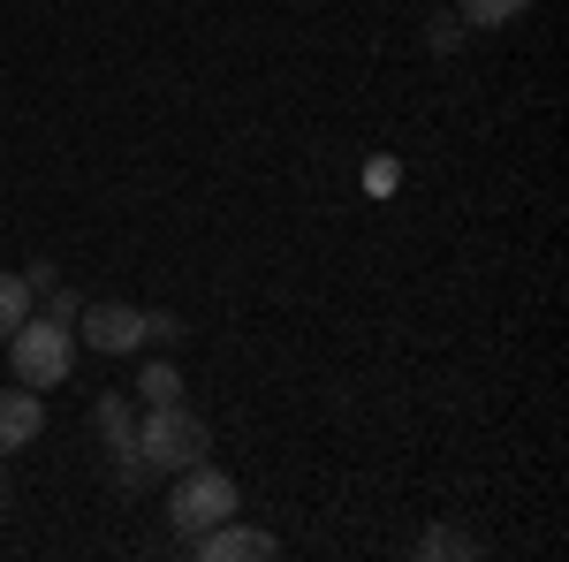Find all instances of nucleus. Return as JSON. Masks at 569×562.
Returning a JSON list of instances; mask_svg holds the SVG:
<instances>
[{"mask_svg": "<svg viewBox=\"0 0 569 562\" xmlns=\"http://www.w3.org/2000/svg\"><path fill=\"white\" fill-rule=\"evenodd\" d=\"M365 190H395V160H372L365 168Z\"/></svg>", "mask_w": 569, "mask_h": 562, "instance_id": "12", "label": "nucleus"}, {"mask_svg": "<svg viewBox=\"0 0 569 562\" xmlns=\"http://www.w3.org/2000/svg\"><path fill=\"white\" fill-rule=\"evenodd\" d=\"M426 555H479V540L456 532V524H440V532H426Z\"/></svg>", "mask_w": 569, "mask_h": 562, "instance_id": "10", "label": "nucleus"}, {"mask_svg": "<svg viewBox=\"0 0 569 562\" xmlns=\"http://www.w3.org/2000/svg\"><path fill=\"white\" fill-rule=\"evenodd\" d=\"M77 335H84L99 357H122V349L144 343V312H137V304H84V312H77Z\"/></svg>", "mask_w": 569, "mask_h": 562, "instance_id": "4", "label": "nucleus"}, {"mask_svg": "<svg viewBox=\"0 0 569 562\" xmlns=\"http://www.w3.org/2000/svg\"><path fill=\"white\" fill-rule=\"evenodd\" d=\"M130 441H137V456H144V472H190V464H206V418L182 411V403H152V418Z\"/></svg>", "mask_w": 569, "mask_h": 562, "instance_id": "1", "label": "nucleus"}, {"mask_svg": "<svg viewBox=\"0 0 569 562\" xmlns=\"http://www.w3.org/2000/svg\"><path fill=\"white\" fill-rule=\"evenodd\" d=\"M198 555L206 562H266V555H281V540L273 532H251V524H236V517H220L198 532Z\"/></svg>", "mask_w": 569, "mask_h": 562, "instance_id": "5", "label": "nucleus"}, {"mask_svg": "<svg viewBox=\"0 0 569 562\" xmlns=\"http://www.w3.org/2000/svg\"><path fill=\"white\" fill-rule=\"evenodd\" d=\"M46 426V403L39 388H0V456H16V448H31Z\"/></svg>", "mask_w": 569, "mask_h": 562, "instance_id": "6", "label": "nucleus"}, {"mask_svg": "<svg viewBox=\"0 0 569 562\" xmlns=\"http://www.w3.org/2000/svg\"><path fill=\"white\" fill-rule=\"evenodd\" d=\"M69 357H77V327H61V319H46V312L8 335V365H16L23 388H61V381H69Z\"/></svg>", "mask_w": 569, "mask_h": 562, "instance_id": "2", "label": "nucleus"}, {"mask_svg": "<svg viewBox=\"0 0 569 562\" xmlns=\"http://www.w3.org/2000/svg\"><path fill=\"white\" fill-rule=\"evenodd\" d=\"M77 312H84V297H69V289L46 297V319H61V327H77Z\"/></svg>", "mask_w": 569, "mask_h": 562, "instance_id": "11", "label": "nucleus"}, {"mask_svg": "<svg viewBox=\"0 0 569 562\" xmlns=\"http://www.w3.org/2000/svg\"><path fill=\"white\" fill-rule=\"evenodd\" d=\"M137 395H144V411H152V403H182V373L176 365H144V373H137Z\"/></svg>", "mask_w": 569, "mask_h": 562, "instance_id": "8", "label": "nucleus"}, {"mask_svg": "<svg viewBox=\"0 0 569 562\" xmlns=\"http://www.w3.org/2000/svg\"><path fill=\"white\" fill-rule=\"evenodd\" d=\"M31 304H39V297H31V282L0 266V335H16V327L31 319Z\"/></svg>", "mask_w": 569, "mask_h": 562, "instance_id": "7", "label": "nucleus"}, {"mask_svg": "<svg viewBox=\"0 0 569 562\" xmlns=\"http://www.w3.org/2000/svg\"><path fill=\"white\" fill-rule=\"evenodd\" d=\"M463 8V23H517L531 0H456Z\"/></svg>", "mask_w": 569, "mask_h": 562, "instance_id": "9", "label": "nucleus"}, {"mask_svg": "<svg viewBox=\"0 0 569 562\" xmlns=\"http://www.w3.org/2000/svg\"><path fill=\"white\" fill-rule=\"evenodd\" d=\"M236 517V479L213 472V464H190V472H176V494H168V524L176 532H206V524Z\"/></svg>", "mask_w": 569, "mask_h": 562, "instance_id": "3", "label": "nucleus"}]
</instances>
